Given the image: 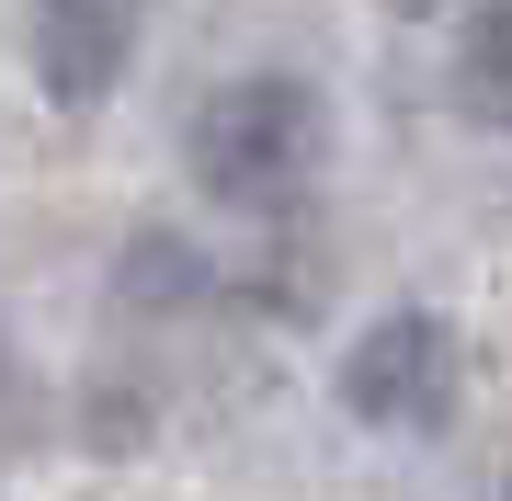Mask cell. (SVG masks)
<instances>
[{"mask_svg":"<svg viewBox=\"0 0 512 501\" xmlns=\"http://www.w3.org/2000/svg\"><path fill=\"white\" fill-rule=\"evenodd\" d=\"M467 57H478V80H512V0H501V12H478Z\"/></svg>","mask_w":512,"mask_h":501,"instance_id":"obj_4","label":"cell"},{"mask_svg":"<svg viewBox=\"0 0 512 501\" xmlns=\"http://www.w3.org/2000/svg\"><path fill=\"white\" fill-rule=\"evenodd\" d=\"M319 160V92L308 80H228L194 114V183L228 205H274Z\"/></svg>","mask_w":512,"mask_h":501,"instance_id":"obj_1","label":"cell"},{"mask_svg":"<svg viewBox=\"0 0 512 501\" xmlns=\"http://www.w3.org/2000/svg\"><path fill=\"white\" fill-rule=\"evenodd\" d=\"M342 399L365 410V422H387V433L444 422V399H456V331H444V319H421V308L376 319V331L342 353Z\"/></svg>","mask_w":512,"mask_h":501,"instance_id":"obj_2","label":"cell"},{"mask_svg":"<svg viewBox=\"0 0 512 501\" xmlns=\"http://www.w3.org/2000/svg\"><path fill=\"white\" fill-rule=\"evenodd\" d=\"M35 46H46V92L57 103H103L114 69H126V12L114 0H46Z\"/></svg>","mask_w":512,"mask_h":501,"instance_id":"obj_3","label":"cell"}]
</instances>
